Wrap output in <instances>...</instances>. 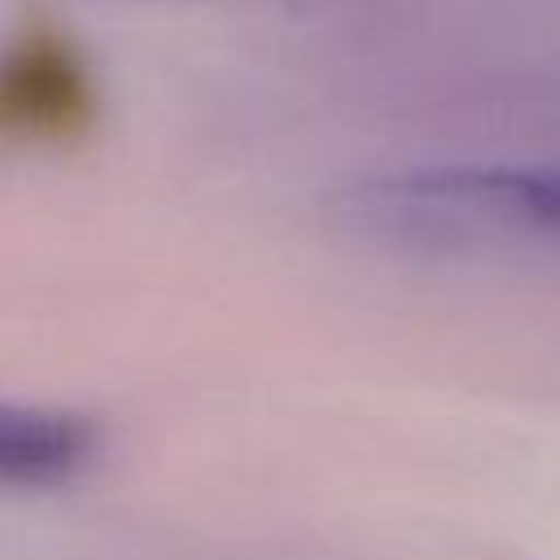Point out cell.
Segmentation results:
<instances>
[{
    "label": "cell",
    "instance_id": "6da1fadb",
    "mask_svg": "<svg viewBox=\"0 0 560 560\" xmlns=\"http://www.w3.org/2000/svg\"><path fill=\"white\" fill-rule=\"evenodd\" d=\"M337 223L420 258H525L556 241L560 197L547 171L446 166L363 179L332 201Z\"/></svg>",
    "mask_w": 560,
    "mask_h": 560
},
{
    "label": "cell",
    "instance_id": "7a4b0ae2",
    "mask_svg": "<svg viewBox=\"0 0 560 560\" xmlns=\"http://www.w3.org/2000/svg\"><path fill=\"white\" fill-rule=\"evenodd\" d=\"M92 118V92L74 57L57 44H26L0 66V136L70 140Z\"/></svg>",
    "mask_w": 560,
    "mask_h": 560
},
{
    "label": "cell",
    "instance_id": "3957f363",
    "mask_svg": "<svg viewBox=\"0 0 560 560\" xmlns=\"http://www.w3.org/2000/svg\"><path fill=\"white\" fill-rule=\"evenodd\" d=\"M96 424L79 411L0 398V490H48L74 481L96 455Z\"/></svg>",
    "mask_w": 560,
    "mask_h": 560
}]
</instances>
